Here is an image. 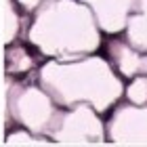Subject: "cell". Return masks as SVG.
Instances as JSON below:
<instances>
[{"label": "cell", "mask_w": 147, "mask_h": 147, "mask_svg": "<svg viewBox=\"0 0 147 147\" xmlns=\"http://www.w3.org/2000/svg\"><path fill=\"white\" fill-rule=\"evenodd\" d=\"M107 55L109 63L113 65L122 78H135L137 74H141L143 67V53H139L137 49L126 42L124 38H113L107 42Z\"/></svg>", "instance_id": "7"}, {"label": "cell", "mask_w": 147, "mask_h": 147, "mask_svg": "<svg viewBox=\"0 0 147 147\" xmlns=\"http://www.w3.org/2000/svg\"><path fill=\"white\" fill-rule=\"evenodd\" d=\"M90 9L99 30L107 36H118L126 28V19L135 11L137 0H80Z\"/></svg>", "instance_id": "6"}, {"label": "cell", "mask_w": 147, "mask_h": 147, "mask_svg": "<svg viewBox=\"0 0 147 147\" xmlns=\"http://www.w3.org/2000/svg\"><path fill=\"white\" fill-rule=\"evenodd\" d=\"M4 145L9 147H17V145H25V147H42V145H55L53 139H49L46 135H36L23 126H19L15 130H9L2 139Z\"/></svg>", "instance_id": "11"}, {"label": "cell", "mask_w": 147, "mask_h": 147, "mask_svg": "<svg viewBox=\"0 0 147 147\" xmlns=\"http://www.w3.org/2000/svg\"><path fill=\"white\" fill-rule=\"evenodd\" d=\"M141 74H145V76H147V53L143 55V67H141Z\"/></svg>", "instance_id": "15"}, {"label": "cell", "mask_w": 147, "mask_h": 147, "mask_svg": "<svg viewBox=\"0 0 147 147\" xmlns=\"http://www.w3.org/2000/svg\"><path fill=\"white\" fill-rule=\"evenodd\" d=\"M38 84L59 107L86 103L107 113L124 97V80L109 59L97 53L76 59H46L38 67Z\"/></svg>", "instance_id": "1"}, {"label": "cell", "mask_w": 147, "mask_h": 147, "mask_svg": "<svg viewBox=\"0 0 147 147\" xmlns=\"http://www.w3.org/2000/svg\"><path fill=\"white\" fill-rule=\"evenodd\" d=\"M42 2H44V0H15V4L19 6V9H21L23 13H30V15H32V13H34Z\"/></svg>", "instance_id": "13"}, {"label": "cell", "mask_w": 147, "mask_h": 147, "mask_svg": "<svg viewBox=\"0 0 147 147\" xmlns=\"http://www.w3.org/2000/svg\"><path fill=\"white\" fill-rule=\"evenodd\" d=\"M55 145H105V120L103 113L86 103L61 107L49 132Z\"/></svg>", "instance_id": "4"}, {"label": "cell", "mask_w": 147, "mask_h": 147, "mask_svg": "<svg viewBox=\"0 0 147 147\" xmlns=\"http://www.w3.org/2000/svg\"><path fill=\"white\" fill-rule=\"evenodd\" d=\"M25 38L44 59H76L101 49L103 32L80 0H44L32 13Z\"/></svg>", "instance_id": "2"}, {"label": "cell", "mask_w": 147, "mask_h": 147, "mask_svg": "<svg viewBox=\"0 0 147 147\" xmlns=\"http://www.w3.org/2000/svg\"><path fill=\"white\" fill-rule=\"evenodd\" d=\"M135 11L147 15V0H137V2H135Z\"/></svg>", "instance_id": "14"}, {"label": "cell", "mask_w": 147, "mask_h": 147, "mask_svg": "<svg viewBox=\"0 0 147 147\" xmlns=\"http://www.w3.org/2000/svg\"><path fill=\"white\" fill-rule=\"evenodd\" d=\"M122 34H124V40L132 49H137L139 53L145 55L147 53V15L132 11L126 19V28Z\"/></svg>", "instance_id": "9"}, {"label": "cell", "mask_w": 147, "mask_h": 147, "mask_svg": "<svg viewBox=\"0 0 147 147\" xmlns=\"http://www.w3.org/2000/svg\"><path fill=\"white\" fill-rule=\"evenodd\" d=\"M21 34V9L15 0H2V44L19 40Z\"/></svg>", "instance_id": "10"}, {"label": "cell", "mask_w": 147, "mask_h": 147, "mask_svg": "<svg viewBox=\"0 0 147 147\" xmlns=\"http://www.w3.org/2000/svg\"><path fill=\"white\" fill-rule=\"evenodd\" d=\"M4 113L13 124L23 126L36 135H46L59 116V105L38 82H21L4 76Z\"/></svg>", "instance_id": "3"}, {"label": "cell", "mask_w": 147, "mask_h": 147, "mask_svg": "<svg viewBox=\"0 0 147 147\" xmlns=\"http://www.w3.org/2000/svg\"><path fill=\"white\" fill-rule=\"evenodd\" d=\"M105 135L111 145H147V105L118 101L105 120Z\"/></svg>", "instance_id": "5"}, {"label": "cell", "mask_w": 147, "mask_h": 147, "mask_svg": "<svg viewBox=\"0 0 147 147\" xmlns=\"http://www.w3.org/2000/svg\"><path fill=\"white\" fill-rule=\"evenodd\" d=\"M124 97L126 101L135 105H147V76L145 74H137L130 78L128 84H124Z\"/></svg>", "instance_id": "12"}, {"label": "cell", "mask_w": 147, "mask_h": 147, "mask_svg": "<svg viewBox=\"0 0 147 147\" xmlns=\"http://www.w3.org/2000/svg\"><path fill=\"white\" fill-rule=\"evenodd\" d=\"M36 69V53L30 51V46L21 44L19 40L4 46V76L21 80L30 71Z\"/></svg>", "instance_id": "8"}]
</instances>
